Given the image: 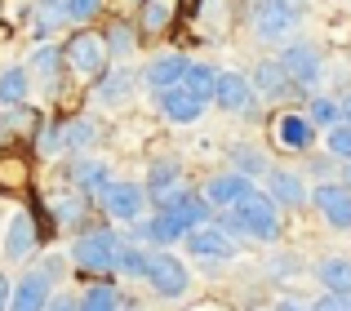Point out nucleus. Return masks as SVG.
Listing matches in <instances>:
<instances>
[{
	"label": "nucleus",
	"mask_w": 351,
	"mask_h": 311,
	"mask_svg": "<svg viewBox=\"0 0 351 311\" xmlns=\"http://www.w3.org/2000/svg\"><path fill=\"white\" fill-rule=\"evenodd\" d=\"M227 236H249V240H276L280 236V205L267 191H249L245 200H236L223 218H218Z\"/></svg>",
	"instance_id": "1"
},
{
	"label": "nucleus",
	"mask_w": 351,
	"mask_h": 311,
	"mask_svg": "<svg viewBox=\"0 0 351 311\" xmlns=\"http://www.w3.org/2000/svg\"><path fill=\"white\" fill-rule=\"evenodd\" d=\"M209 209H214V205H209L205 196L187 191L182 200L165 205L160 214L152 218V223H143V218H138V236H143V240H152V245H173V240H182V236H187L191 227L209 223Z\"/></svg>",
	"instance_id": "2"
},
{
	"label": "nucleus",
	"mask_w": 351,
	"mask_h": 311,
	"mask_svg": "<svg viewBox=\"0 0 351 311\" xmlns=\"http://www.w3.org/2000/svg\"><path fill=\"white\" fill-rule=\"evenodd\" d=\"M120 253H125V236H116L112 227H94V232H80L71 245V262L85 276H107L120 271Z\"/></svg>",
	"instance_id": "3"
},
{
	"label": "nucleus",
	"mask_w": 351,
	"mask_h": 311,
	"mask_svg": "<svg viewBox=\"0 0 351 311\" xmlns=\"http://www.w3.org/2000/svg\"><path fill=\"white\" fill-rule=\"evenodd\" d=\"M249 23H254V36H258V40H285V36L298 32L302 5H298V0H254Z\"/></svg>",
	"instance_id": "4"
},
{
	"label": "nucleus",
	"mask_w": 351,
	"mask_h": 311,
	"mask_svg": "<svg viewBox=\"0 0 351 311\" xmlns=\"http://www.w3.org/2000/svg\"><path fill=\"white\" fill-rule=\"evenodd\" d=\"M143 280L160 298H182L187 285H191V271L182 267V258H173V253H165V249H152V253L143 249Z\"/></svg>",
	"instance_id": "5"
},
{
	"label": "nucleus",
	"mask_w": 351,
	"mask_h": 311,
	"mask_svg": "<svg viewBox=\"0 0 351 311\" xmlns=\"http://www.w3.org/2000/svg\"><path fill=\"white\" fill-rule=\"evenodd\" d=\"M107 58H112V53H107V40L98 32H76L67 45H62V67L76 71V76H85V80L103 76Z\"/></svg>",
	"instance_id": "6"
},
{
	"label": "nucleus",
	"mask_w": 351,
	"mask_h": 311,
	"mask_svg": "<svg viewBox=\"0 0 351 311\" xmlns=\"http://www.w3.org/2000/svg\"><path fill=\"white\" fill-rule=\"evenodd\" d=\"M276 62H280L285 76L298 85V94H302V89H316V85H320V76H325V58H320V49H316V45H307V40L285 45Z\"/></svg>",
	"instance_id": "7"
},
{
	"label": "nucleus",
	"mask_w": 351,
	"mask_h": 311,
	"mask_svg": "<svg viewBox=\"0 0 351 311\" xmlns=\"http://www.w3.org/2000/svg\"><path fill=\"white\" fill-rule=\"evenodd\" d=\"M98 205H103V214H112L116 223H138V218L147 214V191L138 187V182H107V187L98 191Z\"/></svg>",
	"instance_id": "8"
},
{
	"label": "nucleus",
	"mask_w": 351,
	"mask_h": 311,
	"mask_svg": "<svg viewBox=\"0 0 351 311\" xmlns=\"http://www.w3.org/2000/svg\"><path fill=\"white\" fill-rule=\"evenodd\" d=\"M209 103H218L232 116H249L258 107V94H254L245 71H218V85H214V98H209Z\"/></svg>",
	"instance_id": "9"
},
{
	"label": "nucleus",
	"mask_w": 351,
	"mask_h": 311,
	"mask_svg": "<svg viewBox=\"0 0 351 311\" xmlns=\"http://www.w3.org/2000/svg\"><path fill=\"white\" fill-rule=\"evenodd\" d=\"M311 205L320 209V218H325L334 232H351V187L347 182H320V187L311 191Z\"/></svg>",
	"instance_id": "10"
},
{
	"label": "nucleus",
	"mask_w": 351,
	"mask_h": 311,
	"mask_svg": "<svg viewBox=\"0 0 351 311\" xmlns=\"http://www.w3.org/2000/svg\"><path fill=\"white\" fill-rule=\"evenodd\" d=\"M205 107L209 103L200 94H191L182 80H178V85H169V89H160V116H165V121H173V125H196L200 116H205Z\"/></svg>",
	"instance_id": "11"
},
{
	"label": "nucleus",
	"mask_w": 351,
	"mask_h": 311,
	"mask_svg": "<svg viewBox=\"0 0 351 311\" xmlns=\"http://www.w3.org/2000/svg\"><path fill=\"white\" fill-rule=\"evenodd\" d=\"M53 298V276L49 271H27L23 280L14 285V298H9V311H45Z\"/></svg>",
	"instance_id": "12"
},
{
	"label": "nucleus",
	"mask_w": 351,
	"mask_h": 311,
	"mask_svg": "<svg viewBox=\"0 0 351 311\" xmlns=\"http://www.w3.org/2000/svg\"><path fill=\"white\" fill-rule=\"evenodd\" d=\"M182 245H187L196 258H232L236 253V240L223 232L218 223H200V227H191L187 236H182Z\"/></svg>",
	"instance_id": "13"
},
{
	"label": "nucleus",
	"mask_w": 351,
	"mask_h": 311,
	"mask_svg": "<svg viewBox=\"0 0 351 311\" xmlns=\"http://www.w3.org/2000/svg\"><path fill=\"white\" fill-rule=\"evenodd\" d=\"M187 196V182H182V173H178V164L173 160H160V164H152V173H147V200H156V205H173V200H182Z\"/></svg>",
	"instance_id": "14"
},
{
	"label": "nucleus",
	"mask_w": 351,
	"mask_h": 311,
	"mask_svg": "<svg viewBox=\"0 0 351 311\" xmlns=\"http://www.w3.org/2000/svg\"><path fill=\"white\" fill-rule=\"evenodd\" d=\"M32 249H36V218L27 214V209H18V214L9 218V227H5V258L23 262Z\"/></svg>",
	"instance_id": "15"
},
{
	"label": "nucleus",
	"mask_w": 351,
	"mask_h": 311,
	"mask_svg": "<svg viewBox=\"0 0 351 311\" xmlns=\"http://www.w3.org/2000/svg\"><path fill=\"white\" fill-rule=\"evenodd\" d=\"M276 142H280L285 151H307L311 142H316V125L302 112H285L280 121H276Z\"/></svg>",
	"instance_id": "16"
},
{
	"label": "nucleus",
	"mask_w": 351,
	"mask_h": 311,
	"mask_svg": "<svg viewBox=\"0 0 351 311\" xmlns=\"http://www.w3.org/2000/svg\"><path fill=\"white\" fill-rule=\"evenodd\" d=\"M249 191H254V178H245V173H218V178L205 182V200L218 209H232L236 200H245Z\"/></svg>",
	"instance_id": "17"
},
{
	"label": "nucleus",
	"mask_w": 351,
	"mask_h": 311,
	"mask_svg": "<svg viewBox=\"0 0 351 311\" xmlns=\"http://www.w3.org/2000/svg\"><path fill=\"white\" fill-rule=\"evenodd\" d=\"M187 67H191V58H182V53H160V58H152V62H147L143 85H152L156 94H160V89L178 85V80L187 76Z\"/></svg>",
	"instance_id": "18"
},
{
	"label": "nucleus",
	"mask_w": 351,
	"mask_h": 311,
	"mask_svg": "<svg viewBox=\"0 0 351 311\" xmlns=\"http://www.w3.org/2000/svg\"><path fill=\"white\" fill-rule=\"evenodd\" d=\"M254 94L258 98H289V94H298V85H293L289 76H285V67L280 62H258L254 67Z\"/></svg>",
	"instance_id": "19"
},
{
	"label": "nucleus",
	"mask_w": 351,
	"mask_h": 311,
	"mask_svg": "<svg viewBox=\"0 0 351 311\" xmlns=\"http://www.w3.org/2000/svg\"><path fill=\"white\" fill-rule=\"evenodd\" d=\"M267 196H271L276 205H289V209L307 205V187H302V178L289 173V169H267Z\"/></svg>",
	"instance_id": "20"
},
{
	"label": "nucleus",
	"mask_w": 351,
	"mask_h": 311,
	"mask_svg": "<svg viewBox=\"0 0 351 311\" xmlns=\"http://www.w3.org/2000/svg\"><path fill=\"white\" fill-rule=\"evenodd\" d=\"M316 280L329 289V294L351 298V258H347V253H329V258H320L316 262Z\"/></svg>",
	"instance_id": "21"
},
{
	"label": "nucleus",
	"mask_w": 351,
	"mask_h": 311,
	"mask_svg": "<svg viewBox=\"0 0 351 311\" xmlns=\"http://www.w3.org/2000/svg\"><path fill=\"white\" fill-rule=\"evenodd\" d=\"M71 187H80V191H103L107 182H112V169H107L103 160H89V156H76L71 160Z\"/></svg>",
	"instance_id": "22"
},
{
	"label": "nucleus",
	"mask_w": 351,
	"mask_h": 311,
	"mask_svg": "<svg viewBox=\"0 0 351 311\" xmlns=\"http://www.w3.org/2000/svg\"><path fill=\"white\" fill-rule=\"evenodd\" d=\"M173 14H178V0H143V9H138V27H143L147 36H160L165 27L173 23Z\"/></svg>",
	"instance_id": "23"
},
{
	"label": "nucleus",
	"mask_w": 351,
	"mask_h": 311,
	"mask_svg": "<svg viewBox=\"0 0 351 311\" xmlns=\"http://www.w3.org/2000/svg\"><path fill=\"white\" fill-rule=\"evenodd\" d=\"M134 89H138V76H134V71H112V76H107V71H103V80H98V89H94V98H98V103H125V98L129 94H134Z\"/></svg>",
	"instance_id": "24"
},
{
	"label": "nucleus",
	"mask_w": 351,
	"mask_h": 311,
	"mask_svg": "<svg viewBox=\"0 0 351 311\" xmlns=\"http://www.w3.org/2000/svg\"><path fill=\"white\" fill-rule=\"evenodd\" d=\"M94 121L89 116H76V121H67V125H58V138H62V151H85L89 142H94Z\"/></svg>",
	"instance_id": "25"
},
{
	"label": "nucleus",
	"mask_w": 351,
	"mask_h": 311,
	"mask_svg": "<svg viewBox=\"0 0 351 311\" xmlns=\"http://www.w3.org/2000/svg\"><path fill=\"white\" fill-rule=\"evenodd\" d=\"M307 116L311 125H316V129H334L338 121H343V116H338V98H329V94H311L307 98Z\"/></svg>",
	"instance_id": "26"
},
{
	"label": "nucleus",
	"mask_w": 351,
	"mask_h": 311,
	"mask_svg": "<svg viewBox=\"0 0 351 311\" xmlns=\"http://www.w3.org/2000/svg\"><path fill=\"white\" fill-rule=\"evenodd\" d=\"M0 103L23 107L27 103V67H5L0 71Z\"/></svg>",
	"instance_id": "27"
},
{
	"label": "nucleus",
	"mask_w": 351,
	"mask_h": 311,
	"mask_svg": "<svg viewBox=\"0 0 351 311\" xmlns=\"http://www.w3.org/2000/svg\"><path fill=\"white\" fill-rule=\"evenodd\" d=\"M45 205L53 209V218H58V223H76V218L85 214V200L76 196V187H67V191H49V196H45Z\"/></svg>",
	"instance_id": "28"
},
{
	"label": "nucleus",
	"mask_w": 351,
	"mask_h": 311,
	"mask_svg": "<svg viewBox=\"0 0 351 311\" xmlns=\"http://www.w3.org/2000/svg\"><path fill=\"white\" fill-rule=\"evenodd\" d=\"M182 85L209 103V98H214V85H218V67H209V62H191L187 76H182Z\"/></svg>",
	"instance_id": "29"
},
{
	"label": "nucleus",
	"mask_w": 351,
	"mask_h": 311,
	"mask_svg": "<svg viewBox=\"0 0 351 311\" xmlns=\"http://www.w3.org/2000/svg\"><path fill=\"white\" fill-rule=\"evenodd\" d=\"M58 23H67V0H36V36H49Z\"/></svg>",
	"instance_id": "30"
},
{
	"label": "nucleus",
	"mask_w": 351,
	"mask_h": 311,
	"mask_svg": "<svg viewBox=\"0 0 351 311\" xmlns=\"http://www.w3.org/2000/svg\"><path fill=\"white\" fill-rule=\"evenodd\" d=\"M325 151L334 156V160L351 164V125L347 121H338L334 129H325Z\"/></svg>",
	"instance_id": "31"
},
{
	"label": "nucleus",
	"mask_w": 351,
	"mask_h": 311,
	"mask_svg": "<svg viewBox=\"0 0 351 311\" xmlns=\"http://www.w3.org/2000/svg\"><path fill=\"white\" fill-rule=\"evenodd\" d=\"M80 311H120V294H116V285H94L85 298H80Z\"/></svg>",
	"instance_id": "32"
},
{
	"label": "nucleus",
	"mask_w": 351,
	"mask_h": 311,
	"mask_svg": "<svg viewBox=\"0 0 351 311\" xmlns=\"http://www.w3.org/2000/svg\"><path fill=\"white\" fill-rule=\"evenodd\" d=\"M58 67H62V49H53V45H36L32 58H27V71H40V76H53Z\"/></svg>",
	"instance_id": "33"
},
{
	"label": "nucleus",
	"mask_w": 351,
	"mask_h": 311,
	"mask_svg": "<svg viewBox=\"0 0 351 311\" xmlns=\"http://www.w3.org/2000/svg\"><path fill=\"white\" fill-rule=\"evenodd\" d=\"M232 160H236V173H245V178L267 173V160H263L258 151H249V147H232Z\"/></svg>",
	"instance_id": "34"
},
{
	"label": "nucleus",
	"mask_w": 351,
	"mask_h": 311,
	"mask_svg": "<svg viewBox=\"0 0 351 311\" xmlns=\"http://www.w3.org/2000/svg\"><path fill=\"white\" fill-rule=\"evenodd\" d=\"M103 40H107V53H129V49H134V36H129L125 23H116L112 32L103 36Z\"/></svg>",
	"instance_id": "35"
},
{
	"label": "nucleus",
	"mask_w": 351,
	"mask_h": 311,
	"mask_svg": "<svg viewBox=\"0 0 351 311\" xmlns=\"http://www.w3.org/2000/svg\"><path fill=\"white\" fill-rule=\"evenodd\" d=\"M23 178H27V169H23V160H14V156H9L5 164H0V187H23Z\"/></svg>",
	"instance_id": "36"
},
{
	"label": "nucleus",
	"mask_w": 351,
	"mask_h": 311,
	"mask_svg": "<svg viewBox=\"0 0 351 311\" xmlns=\"http://www.w3.org/2000/svg\"><path fill=\"white\" fill-rule=\"evenodd\" d=\"M103 0H67V23H89Z\"/></svg>",
	"instance_id": "37"
},
{
	"label": "nucleus",
	"mask_w": 351,
	"mask_h": 311,
	"mask_svg": "<svg viewBox=\"0 0 351 311\" xmlns=\"http://www.w3.org/2000/svg\"><path fill=\"white\" fill-rule=\"evenodd\" d=\"M311 311H351V298H343V294H320L316 303H311Z\"/></svg>",
	"instance_id": "38"
},
{
	"label": "nucleus",
	"mask_w": 351,
	"mask_h": 311,
	"mask_svg": "<svg viewBox=\"0 0 351 311\" xmlns=\"http://www.w3.org/2000/svg\"><path fill=\"white\" fill-rule=\"evenodd\" d=\"M45 311H80V303L71 294H62V298H49V307H45Z\"/></svg>",
	"instance_id": "39"
},
{
	"label": "nucleus",
	"mask_w": 351,
	"mask_h": 311,
	"mask_svg": "<svg viewBox=\"0 0 351 311\" xmlns=\"http://www.w3.org/2000/svg\"><path fill=\"white\" fill-rule=\"evenodd\" d=\"M9 298H14V285H9L5 271H0V311H9Z\"/></svg>",
	"instance_id": "40"
},
{
	"label": "nucleus",
	"mask_w": 351,
	"mask_h": 311,
	"mask_svg": "<svg viewBox=\"0 0 351 311\" xmlns=\"http://www.w3.org/2000/svg\"><path fill=\"white\" fill-rule=\"evenodd\" d=\"M338 116H343V121L351 125V89H347V94H343V98H338Z\"/></svg>",
	"instance_id": "41"
},
{
	"label": "nucleus",
	"mask_w": 351,
	"mask_h": 311,
	"mask_svg": "<svg viewBox=\"0 0 351 311\" xmlns=\"http://www.w3.org/2000/svg\"><path fill=\"white\" fill-rule=\"evenodd\" d=\"M276 311H311V307H302V303H293V298H280V303H276Z\"/></svg>",
	"instance_id": "42"
},
{
	"label": "nucleus",
	"mask_w": 351,
	"mask_h": 311,
	"mask_svg": "<svg viewBox=\"0 0 351 311\" xmlns=\"http://www.w3.org/2000/svg\"><path fill=\"white\" fill-rule=\"evenodd\" d=\"M187 311H218L214 303H200V307H187Z\"/></svg>",
	"instance_id": "43"
},
{
	"label": "nucleus",
	"mask_w": 351,
	"mask_h": 311,
	"mask_svg": "<svg viewBox=\"0 0 351 311\" xmlns=\"http://www.w3.org/2000/svg\"><path fill=\"white\" fill-rule=\"evenodd\" d=\"M120 311H143V307H138V303H125V307H120Z\"/></svg>",
	"instance_id": "44"
},
{
	"label": "nucleus",
	"mask_w": 351,
	"mask_h": 311,
	"mask_svg": "<svg viewBox=\"0 0 351 311\" xmlns=\"http://www.w3.org/2000/svg\"><path fill=\"white\" fill-rule=\"evenodd\" d=\"M343 178H347V187H351V164H347V173H343Z\"/></svg>",
	"instance_id": "45"
}]
</instances>
